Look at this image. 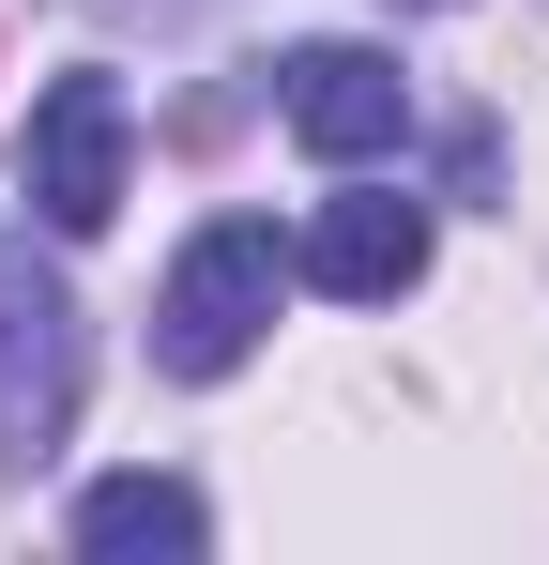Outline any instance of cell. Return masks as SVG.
<instances>
[{"mask_svg":"<svg viewBox=\"0 0 549 565\" xmlns=\"http://www.w3.org/2000/svg\"><path fill=\"white\" fill-rule=\"evenodd\" d=\"M274 122H290L321 169H366V153H397V138H412V77H397L381 46L336 31V46H290V62H274Z\"/></svg>","mask_w":549,"mask_h":565,"instance_id":"4","label":"cell"},{"mask_svg":"<svg viewBox=\"0 0 549 565\" xmlns=\"http://www.w3.org/2000/svg\"><path fill=\"white\" fill-rule=\"evenodd\" d=\"M122 169H138V107H122V77H46L31 93V122H15V184H31V214L62 230V245H92L107 214H122Z\"/></svg>","mask_w":549,"mask_h":565,"instance_id":"3","label":"cell"},{"mask_svg":"<svg viewBox=\"0 0 549 565\" xmlns=\"http://www.w3.org/2000/svg\"><path fill=\"white\" fill-rule=\"evenodd\" d=\"M77 397H92V321L62 290V260H31V230H0V473L62 459Z\"/></svg>","mask_w":549,"mask_h":565,"instance_id":"2","label":"cell"},{"mask_svg":"<svg viewBox=\"0 0 549 565\" xmlns=\"http://www.w3.org/2000/svg\"><path fill=\"white\" fill-rule=\"evenodd\" d=\"M77 551H214V504L183 489V473H107V489H77Z\"/></svg>","mask_w":549,"mask_h":565,"instance_id":"6","label":"cell"},{"mask_svg":"<svg viewBox=\"0 0 549 565\" xmlns=\"http://www.w3.org/2000/svg\"><path fill=\"white\" fill-rule=\"evenodd\" d=\"M290 276L336 290V306H397V290L428 276V199L412 184H352L305 214V245H290Z\"/></svg>","mask_w":549,"mask_h":565,"instance_id":"5","label":"cell"},{"mask_svg":"<svg viewBox=\"0 0 549 565\" xmlns=\"http://www.w3.org/2000/svg\"><path fill=\"white\" fill-rule=\"evenodd\" d=\"M397 15H443V0H397Z\"/></svg>","mask_w":549,"mask_h":565,"instance_id":"7","label":"cell"},{"mask_svg":"<svg viewBox=\"0 0 549 565\" xmlns=\"http://www.w3.org/2000/svg\"><path fill=\"white\" fill-rule=\"evenodd\" d=\"M274 306H290V245H274L260 214H214L169 260V290H153V367L169 382H229L274 337Z\"/></svg>","mask_w":549,"mask_h":565,"instance_id":"1","label":"cell"}]
</instances>
